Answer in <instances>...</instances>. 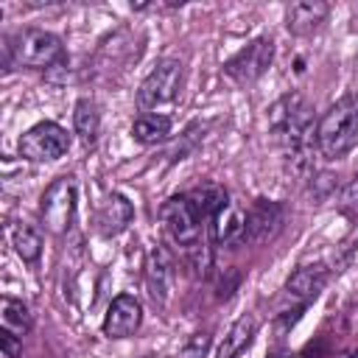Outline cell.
I'll list each match as a JSON object with an SVG mask.
<instances>
[{"mask_svg":"<svg viewBox=\"0 0 358 358\" xmlns=\"http://www.w3.org/2000/svg\"><path fill=\"white\" fill-rule=\"evenodd\" d=\"M347 358H358V350H352V352H350V355H347Z\"/></svg>","mask_w":358,"mask_h":358,"instance_id":"cell-25","label":"cell"},{"mask_svg":"<svg viewBox=\"0 0 358 358\" xmlns=\"http://www.w3.org/2000/svg\"><path fill=\"white\" fill-rule=\"evenodd\" d=\"M73 123H76V134L81 137L84 145H92L95 137H98V129H101V115H98V106L87 98H81L76 103V112H73Z\"/></svg>","mask_w":358,"mask_h":358,"instance_id":"cell-19","label":"cell"},{"mask_svg":"<svg viewBox=\"0 0 358 358\" xmlns=\"http://www.w3.org/2000/svg\"><path fill=\"white\" fill-rule=\"evenodd\" d=\"M355 143H358V95H344L319 117L316 148L324 159H338Z\"/></svg>","mask_w":358,"mask_h":358,"instance_id":"cell-2","label":"cell"},{"mask_svg":"<svg viewBox=\"0 0 358 358\" xmlns=\"http://www.w3.org/2000/svg\"><path fill=\"white\" fill-rule=\"evenodd\" d=\"M20 350H22V341L17 338V333L3 327L0 330V358H17Z\"/></svg>","mask_w":358,"mask_h":358,"instance_id":"cell-23","label":"cell"},{"mask_svg":"<svg viewBox=\"0 0 358 358\" xmlns=\"http://www.w3.org/2000/svg\"><path fill=\"white\" fill-rule=\"evenodd\" d=\"M145 358H159V355H145Z\"/></svg>","mask_w":358,"mask_h":358,"instance_id":"cell-26","label":"cell"},{"mask_svg":"<svg viewBox=\"0 0 358 358\" xmlns=\"http://www.w3.org/2000/svg\"><path fill=\"white\" fill-rule=\"evenodd\" d=\"M187 199H190V204L196 207V213H199V218H201L204 224H210V221L215 218V213L229 201V199H227V190L218 187V185H201V187L190 190Z\"/></svg>","mask_w":358,"mask_h":358,"instance_id":"cell-18","label":"cell"},{"mask_svg":"<svg viewBox=\"0 0 358 358\" xmlns=\"http://www.w3.org/2000/svg\"><path fill=\"white\" fill-rule=\"evenodd\" d=\"M210 229H213V238H215L218 243L232 246V243H238V241H246V215H243L232 201H227V204L215 213V218L210 221Z\"/></svg>","mask_w":358,"mask_h":358,"instance_id":"cell-13","label":"cell"},{"mask_svg":"<svg viewBox=\"0 0 358 358\" xmlns=\"http://www.w3.org/2000/svg\"><path fill=\"white\" fill-rule=\"evenodd\" d=\"M143 322V308L131 294H120L112 299L106 316H103V336L109 338H126L131 336Z\"/></svg>","mask_w":358,"mask_h":358,"instance_id":"cell-10","label":"cell"},{"mask_svg":"<svg viewBox=\"0 0 358 358\" xmlns=\"http://www.w3.org/2000/svg\"><path fill=\"white\" fill-rule=\"evenodd\" d=\"M39 215H42V224L53 235H64L73 227V218H76V182H73V176H59L48 185V190L42 193Z\"/></svg>","mask_w":358,"mask_h":358,"instance_id":"cell-5","label":"cell"},{"mask_svg":"<svg viewBox=\"0 0 358 358\" xmlns=\"http://www.w3.org/2000/svg\"><path fill=\"white\" fill-rule=\"evenodd\" d=\"M179 84H182V64L173 62V59L159 62L143 78V84L137 87V109L140 112H154V109H162V106L173 103L176 92H179Z\"/></svg>","mask_w":358,"mask_h":358,"instance_id":"cell-4","label":"cell"},{"mask_svg":"<svg viewBox=\"0 0 358 358\" xmlns=\"http://www.w3.org/2000/svg\"><path fill=\"white\" fill-rule=\"evenodd\" d=\"M145 282H148V294L154 302H165L168 299V288H171V260L165 255V249H154L148 255L145 263Z\"/></svg>","mask_w":358,"mask_h":358,"instance_id":"cell-16","label":"cell"},{"mask_svg":"<svg viewBox=\"0 0 358 358\" xmlns=\"http://www.w3.org/2000/svg\"><path fill=\"white\" fill-rule=\"evenodd\" d=\"M67 148H70V134L53 120H42L20 137V157L31 162H53L64 157Z\"/></svg>","mask_w":358,"mask_h":358,"instance_id":"cell-6","label":"cell"},{"mask_svg":"<svg viewBox=\"0 0 358 358\" xmlns=\"http://www.w3.org/2000/svg\"><path fill=\"white\" fill-rule=\"evenodd\" d=\"M347 204H358V176L347 185V190H344V196H341Z\"/></svg>","mask_w":358,"mask_h":358,"instance_id":"cell-24","label":"cell"},{"mask_svg":"<svg viewBox=\"0 0 358 358\" xmlns=\"http://www.w3.org/2000/svg\"><path fill=\"white\" fill-rule=\"evenodd\" d=\"M210 350V333H193L176 352V358H204Z\"/></svg>","mask_w":358,"mask_h":358,"instance_id":"cell-22","label":"cell"},{"mask_svg":"<svg viewBox=\"0 0 358 358\" xmlns=\"http://www.w3.org/2000/svg\"><path fill=\"white\" fill-rule=\"evenodd\" d=\"M131 215H134L131 201L126 196H120V193H112V196H106L101 201V207L95 213V229L101 235H106V238L117 235L131 224Z\"/></svg>","mask_w":358,"mask_h":358,"instance_id":"cell-11","label":"cell"},{"mask_svg":"<svg viewBox=\"0 0 358 358\" xmlns=\"http://www.w3.org/2000/svg\"><path fill=\"white\" fill-rule=\"evenodd\" d=\"M11 243H14L17 255H20L25 263H36L39 255H42V238H39V232H34V229L25 227V224H17V227H14Z\"/></svg>","mask_w":358,"mask_h":358,"instance_id":"cell-20","label":"cell"},{"mask_svg":"<svg viewBox=\"0 0 358 358\" xmlns=\"http://www.w3.org/2000/svg\"><path fill=\"white\" fill-rule=\"evenodd\" d=\"M268 126L288 159L296 168H305L308 154L316 145V123L308 101L302 95H282L268 112Z\"/></svg>","mask_w":358,"mask_h":358,"instance_id":"cell-1","label":"cell"},{"mask_svg":"<svg viewBox=\"0 0 358 358\" xmlns=\"http://www.w3.org/2000/svg\"><path fill=\"white\" fill-rule=\"evenodd\" d=\"M131 137L143 145H157L171 137V117L157 112H143L131 126Z\"/></svg>","mask_w":358,"mask_h":358,"instance_id":"cell-17","label":"cell"},{"mask_svg":"<svg viewBox=\"0 0 358 358\" xmlns=\"http://www.w3.org/2000/svg\"><path fill=\"white\" fill-rule=\"evenodd\" d=\"M255 333H257V319H255V316H249V313L238 316V319L232 322V327L227 330L224 341L218 344L215 358H238L243 350H249V344H252Z\"/></svg>","mask_w":358,"mask_h":358,"instance_id":"cell-15","label":"cell"},{"mask_svg":"<svg viewBox=\"0 0 358 358\" xmlns=\"http://www.w3.org/2000/svg\"><path fill=\"white\" fill-rule=\"evenodd\" d=\"M271 59H274V39L271 36H257L224 64V73L235 84H255L271 67Z\"/></svg>","mask_w":358,"mask_h":358,"instance_id":"cell-8","label":"cell"},{"mask_svg":"<svg viewBox=\"0 0 358 358\" xmlns=\"http://www.w3.org/2000/svg\"><path fill=\"white\" fill-rule=\"evenodd\" d=\"M324 282H327V268L322 263H308V266H299L288 277L285 288H288L291 296H296L302 302H310V299L319 296V291L324 288Z\"/></svg>","mask_w":358,"mask_h":358,"instance_id":"cell-14","label":"cell"},{"mask_svg":"<svg viewBox=\"0 0 358 358\" xmlns=\"http://www.w3.org/2000/svg\"><path fill=\"white\" fill-rule=\"evenodd\" d=\"M3 59H6V70H11V64L17 67H34V70H48L64 62V45L56 34L42 31V28H25L20 34H14L11 39H6L3 45Z\"/></svg>","mask_w":358,"mask_h":358,"instance_id":"cell-3","label":"cell"},{"mask_svg":"<svg viewBox=\"0 0 358 358\" xmlns=\"http://www.w3.org/2000/svg\"><path fill=\"white\" fill-rule=\"evenodd\" d=\"M159 218L165 224V232L182 246V249H193L201 243V227L204 221L199 218L196 207L190 204L187 193L185 196H171L162 207H159Z\"/></svg>","mask_w":358,"mask_h":358,"instance_id":"cell-7","label":"cell"},{"mask_svg":"<svg viewBox=\"0 0 358 358\" xmlns=\"http://www.w3.org/2000/svg\"><path fill=\"white\" fill-rule=\"evenodd\" d=\"M327 11H330V6L322 3V0L291 3V6L285 8V25H288V31H291L294 36H308V34H313V31L324 22Z\"/></svg>","mask_w":358,"mask_h":358,"instance_id":"cell-12","label":"cell"},{"mask_svg":"<svg viewBox=\"0 0 358 358\" xmlns=\"http://www.w3.org/2000/svg\"><path fill=\"white\" fill-rule=\"evenodd\" d=\"M282 224H285L282 204L257 199L246 213V241L249 243H268L280 235Z\"/></svg>","mask_w":358,"mask_h":358,"instance_id":"cell-9","label":"cell"},{"mask_svg":"<svg viewBox=\"0 0 358 358\" xmlns=\"http://www.w3.org/2000/svg\"><path fill=\"white\" fill-rule=\"evenodd\" d=\"M3 324H6L8 330H20V333L31 330L34 319H31V313H28V305L20 302V299L3 296Z\"/></svg>","mask_w":358,"mask_h":358,"instance_id":"cell-21","label":"cell"}]
</instances>
